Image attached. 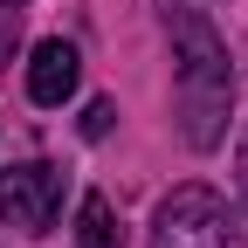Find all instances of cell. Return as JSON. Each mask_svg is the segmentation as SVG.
<instances>
[{
  "label": "cell",
  "instance_id": "obj_1",
  "mask_svg": "<svg viewBox=\"0 0 248 248\" xmlns=\"http://www.w3.org/2000/svg\"><path fill=\"white\" fill-rule=\"evenodd\" d=\"M166 35H172V62H179V131L193 152H214L228 138V42L214 35V21L200 0H166Z\"/></svg>",
  "mask_w": 248,
  "mask_h": 248
},
{
  "label": "cell",
  "instance_id": "obj_2",
  "mask_svg": "<svg viewBox=\"0 0 248 248\" xmlns=\"http://www.w3.org/2000/svg\"><path fill=\"white\" fill-rule=\"evenodd\" d=\"M152 248H248V234L214 186H172L152 214Z\"/></svg>",
  "mask_w": 248,
  "mask_h": 248
},
{
  "label": "cell",
  "instance_id": "obj_3",
  "mask_svg": "<svg viewBox=\"0 0 248 248\" xmlns=\"http://www.w3.org/2000/svg\"><path fill=\"white\" fill-rule=\"evenodd\" d=\"M62 186H69V172L48 166V159H28L14 172H0V214H7V228L48 234L55 214H62Z\"/></svg>",
  "mask_w": 248,
  "mask_h": 248
},
{
  "label": "cell",
  "instance_id": "obj_4",
  "mask_svg": "<svg viewBox=\"0 0 248 248\" xmlns=\"http://www.w3.org/2000/svg\"><path fill=\"white\" fill-rule=\"evenodd\" d=\"M76 76H83V55L69 42H35V55H28V97H35L42 110L69 104L76 97Z\"/></svg>",
  "mask_w": 248,
  "mask_h": 248
},
{
  "label": "cell",
  "instance_id": "obj_5",
  "mask_svg": "<svg viewBox=\"0 0 248 248\" xmlns=\"http://www.w3.org/2000/svg\"><path fill=\"white\" fill-rule=\"evenodd\" d=\"M76 241H83V248H124V228H117V214H110L104 193L83 200V214H76Z\"/></svg>",
  "mask_w": 248,
  "mask_h": 248
},
{
  "label": "cell",
  "instance_id": "obj_6",
  "mask_svg": "<svg viewBox=\"0 0 248 248\" xmlns=\"http://www.w3.org/2000/svg\"><path fill=\"white\" fill-rule=\"evenodd\" d=\"M14 42H21V0H0V69H7Z\"/></svg>",
  "mask_w": 248,
  "mask_h": 248
},
{
  "label": "cell",
  "instance_id": "obj_7",
  "mask_svg": "<svg viewBox=\"0 0 248 248\" xmlns=\"http://www.w3.org/2000/svg\"><path fill=\"white\" fill-rule=\"evenodd\" d=\"M110 117H117V104H110V97H97V104L83 110V138H104V131H110Z\"/></svg>",
  "mask_w": 248,
  "mask_h": 248
},
{
  "label": "cell",
  "instance_id": "obj_8",
  "mask_svg": "<svg viewBox=\"0 0 248 248\" xmlns=\"http://www.w3.org/2000/svg\"><path fill=\"white\" fill-rule=\"evenodd\" d=\"M234 166H241V200H248V124H241V152H234Z\"/></svg>",
  "mask_w": 248,
  "mask_h": 248
}]
</instances>
